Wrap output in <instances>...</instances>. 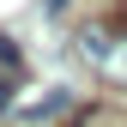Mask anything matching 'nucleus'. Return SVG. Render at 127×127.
<instances>
[{
    "label": "nucleus",
    "mask_w": 127,
    "mask_h": 127,
    "mask_svg": "<svg viewBox=\"0 0 127 127\" xmlns=\"http://www.w3.org/2000/svg\"><path fill=\"white\" fill-rule=\"evenodd\" d=\"M42 12H49V18H61V12H67V0H42Z\"/></svg>",
    "instance_id": "5"
},
{
    "label": "nucleus",
    "mask_w": 127,
    "mask_h": 127,
    "mask_svg": "<svg viewBox=\"0 0 127 127\" xmlns=\"http://www.w3.org/2000/svg\"><path fill=\"white\" fill-rule=\"evenodd\" d=\"M12 109V79H0V115Z\"/></svg>",
    "instance_id": "4"
},
{
    "label": "nucleus",
    "mask_w": 127,
    "mask_h": 127,
    "mask_svg": "<svg viewBox=\"0 0 127 127\" xmlns=\"http://www.w3.org/2000/svg\"><path fill=\"white\" fill-rule=\"evenodd\" d=\"M61 109H67V91H49V97H36V103H24L18 115H24V121H49V115H61Z\"/></svg>",
    "instance_id": "2"
},
{
    "label": "nucleus",
    "mask_w": 127,
    "mask_h": 127,
    "mask_svg": "<svg viewBox=\"0 0 127 127\" xmlns=\"http://www.w3.org/2000/svg\"><path fill=\"white\" fill-rule=\"evenodd\" d=\"M79 55H85L109 85H127V30L121 24H85L79 30Z\"/></svg>",
    "instance_id": "1"
},
{
    "label": "nucleus",
    "mask_w": 127,
    "mask_h": 127,
    "mask_svg": "<svg viewBox=\"0 0 127 127\" xmlns=\"http://www.w3.org/2000/svg\"><path fill=\"white\" fill-rule=\"evenodd\" d=\"M0 61H6V67H18V42H12V36H0Z\"/></svg>",
    "instance_id": "3"
}]
</instances>
